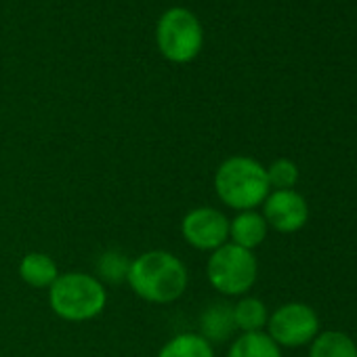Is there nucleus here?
I'll list each match as a JSON object with an SVG mask.
<instances>
[{
	"instance_id": "f257e3e1",
	"label": "nucleus",
	"mask_w": 357,
	"mask_h": 357,
	"mask_svg": "<svg viewBox=\"0 0 357 357\" xmlns=\"http://www.w3.org/2000/svg\"><path fill=\"white\" fill-rule=\"evenodd\" d=\"M126 282L130 290L153 305H168L188 290L190 273L183 261L168 250H147L130 261Z\"/></svg>"
},
{
	"instance_id": "f03ea898",
	"label": "nucleus",
	"mask_w": 357,
	"mask_h": 357,
	"mask_svg": "<svg viewBox=\"0 0 357 357\" xmlns=\"http://www.w3.org/2000/svg\"><path fill=\"white\" fill-rule=\"evenodd\" d=\"M215 192L225 206L242 213L261 206L271 188L261 162L248 155H231L215 172Z\"/></svg>"
},
{
	"instance_id": "7ed1b4c3",
	"label": "nucleus",
	"mask_w": 357,
	"mask_h": 357,
	"mask_svg": "<svg viewBox=\"0 0 357 357\" xmlns=\"http://www.w3.org/2000/svg\"><path fill=\"white\" fill-rule=\"evenodd\" d=\"M49 303L57 317L66 321L95 319L107 305V290L95 275L70 271L59 275L49 288Z\"/></svg>"
},
{
	"instance_id": "20e7f679",
	"label": "nucleus",
	"mask_w": 357,
	"mask_h": 357,
	"mask_svg": "<svg viewBox=\"0 0 357 357\" xmlns=\"http://www.w3.org/2000/svg\"><path fill=\"white\" fill-rule=\"evenodd\" d=\"M206 275L217 292L225 296H242L255 286L259 263L252 250L227 242L208 257Z\"/></svg>"
},
{
	"instance_id": "39448f33",
	"label": "nucleus",
	"mask_w": 357,
	"mask_h": 357,
	"mask_svg": "<svg viewBox=\"0 0 357 357\" xmlns=\"http://www.w3.org/2000/svg\"><path fill=\"white\" fill-rule=\"evenodd\" d=\"M155 40L160 53L172 63H190L194 61L204 45V32L198 17L183 9H168L155 28Z\"/></svg>"
},
{
	"instance_id": "423d86ee",
	"label": "nucleus",
	"mask_w": 357,
	"mask_h": 357,
	"mask_svg": "<svg viewBox=\"0 0 357 357\" xmlns=\"http://www.w3.org/2000/svg\"><path fill=\"white\" fill-rule=\"evenodd\" d=\"M267 334L278 347H303L319 334V317L305 303H286L269 315Z\"/></svg>"
},
{
	"instance_id": "0eeeda50",
	"label": "nucleus",
	"mask_w": 357,
	"mask_h": 357,
	"mask_svg": "<svg viewBox=\"0 0 357 357\" xmlns=\"http://www.w3.org/2000/svg\"><path fill=\"white\" fill-rule=\"evenodd\" d=\"M183 240L196 250H217L229 242V219L211 206L190 211L181 221Z\"/></svg>"
},
{
	"instance_id": "6e6552de",
	"label": "nucleus",
	"mask_w": 357,
	"mask_h": 357,
	"mask_svg": "<svg viewBox=\"0 0 357 357\" xmlns=\"http://www.w3.org/2000/svg\"><path fill=\"white\" fill-rule=\"evenodd\" d=\"M263 219L280 234H294L309 221V204L296 190L269 192L263 202Z\"/></svg>"
},
{
	"instance_id": "1a4fd4ad",
	"label": "nucleus",
	"mask_w": 357,
	"mask_h": 357,
	"mask_svg": "<svg viewBox=\"0 0 357 357\" xmlns=\"http://www.w3.org/2000/svg\"><path fill=\"white\" fill-rule=\"evenodd\" d=\"M267 231L269 225L257 211H242L229 221V242L246 250L261 246L267 238Z\"/></svg>"
},
{
	"instance_id": "9d476101",
	"label": "nucleus",
	"mask_w": 357,
	"mask_h": 357,
	"mask_svg": "<svg viewBox=\"0 0 357 357\" xmlns=\"http://www.w3.org/2000/svg\"><path fill=\"white\" fill-rule=\"evenodd\" d=\"M234 305L229 303H213L204 309L200 317V336H204L211 344L225 342L236 332Z\"/></svg>"
},
{
	"instance_id": "9b49d317",
	"label": "nucleus",
	"mask_w": 357,
	"mask_h": 357,
	"mask_svg": "<svg viewBox=\"0 0 357 357\" xmlns=\"http://www.w3.org/2000/svg\"><path fill=\"white\" fill-rule=\"evenodd\" d=\"M22 280L32 288H51L59 278L57 263L45 252H28L20 263Z\"/></svg>"
},
{
	"instance_id": "f8f14e48",
	"label": "nucleus",
	"mask_w": 357,
	"mask_h": 357,
	"mask_svg": "<svg viewBox=\"0 0 357 357\" xmlns=\"http://www.w3.org/2000/svg\"><path fill=\"white\" fill-rule=\"evenodd\" d=\"M227 357H282V347L267 332H244L231 342Z\"/></svg>"
},
{
	"instance_id": "ddd939ff",
	"label": "nucleus",
	"mask_w": 357,
	"mask_h": 357,
	"mask_svg": "<svg viewBox=\"0 0 357 357\" xmlns=\"http://www.w3.org/2000/svg\"><path fill=\"white\" fill-rule=\"evenodd\" d=\"M155 357H215V349L204 336L185 332L172 336Z\"/></svg>"
},
{
	"instance_id": "4468645a",
	"label": "nucleus",
	"mask_w": 357,
	"mask_h": 357,
	"mask_svg": "<svg viewBox=\"0 0 357 357\" xmlns=\"http://www.w3.org/2000/svg\"><path fill=\"white\" fill-rule=\"evenodd\" d=\"M309 357H357V344L340 330L319 332L311 342Z\"/></svg>"
},
{
	"instance_id": "2eb2a0df",
	"label": "nucleus",
	"mask_w": 357,
	"mask_h": 357,
	"mask_svg": "<svg viewBox=\"0 0 357 357\" xmlns=\"http://www.w3.org/2000/svg\"><path fill=\"white\" fill-rule=\"evenodd\" d=\"M234 319H236V328L244 334V332H263V328H267V307L261 298L257 296H244L234 305Z\"/></svg>"
},
{
	"instance_id": "dca6fc26",
	"label": "nucleus",
	"mask_w": 357,
	"mask_h": 357,
	"mask_svg": "<svg viewBox=\"0 0 357 357\" xmlns=\"http://www.w3.org/2000/svg\"><path fill=\"white\" fill-rule=\"evenodd\" d=\"M265 170H267V181L271 192L294 190L298 183V166L288 158L273 160Z\"/></svg>"
},
{
	"instance_id": "f3484780",
	"label": "nucleus",
	"mask_w": 357,
	"mask_h": 357,
	"mask_svg": "<svg viewBox=\"0 0 357 357\" xmlns=\"http://www.w3.org/2000/svg\"><path fill=\"white\" fill-rule=\"evenodd\" d=\"M128 267H130V261L124 255L114 252V250L101 255V259H99V273H101L103 280H107L112 284H118V282L126 280Z\"/></svg>"
}]
</instances>
